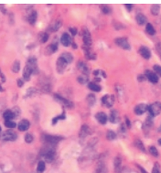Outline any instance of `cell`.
Returning a JSON list of instances; mask_svg holds the SVG:
<instances>
[{"label":"cell","mask_w":161,"mask_h":173,"mask_svg":"<svg viewBox=\"0 0 161 173\" xmlns=\"http://www.w3.org/2000/svg\"><path fill=\"white\" fill-rule=\"evenodd\" d=\"M101 103L106 107L110 108L115 103V97L113 95H105L101 99Z\"/></svg>","instance_id":"277c9868"},{"label":"cell","mask_w":161,"mask_h":173,"mask_svg":"<svg viewBox=\"0 0 161 173\" xmlns=\"http://www.w3.org/2000/svg\"><path fill=\"white\" fill-rule=\"evenodd\" d=\"M148 106H149L144 103L137 104L134 108V112L137 115H142L148 110Z\"/></svg>","instance_id":"7c38bea8"},{"label":"cell","mask_w":161,"mask_h":173,"mask_svg":"<svg viewBox=\"0 0 161 173\" xmlns=\"http://www.w3.org/2000/svg\"><path fill=\"white\" fill-rule=\"evenodd\" d=\"M37 19V12L36 11H32L29 17V23L32 25H34Z\"/></svg>","instance_id":"74e56055"},{"label":"cell","mask_w":161,"mask_h":173,"mask_svg":"<svg viewBox=\"0 0 161 173\" xmlns=\"http://www.w3.org/2000/svg\"><path fill=\"white\" fill-rule=\"evenodd\" d=\"M144 75L146 76V79L149 81V82H151L153 84H157L159 82V76L155 72L152 71V70H146V71H145Z\"/></svg>","instance_id":"52a82bcc"},{"label":"cell","mask_w":161,"mask_h":173,"mask_svg":"<svg viewBox=\"0 0 161 173\" xmlns=\"http://www.w3.org/2000/svg\"><path fill=\"white\" fill-rule=\"evenodd\" d=\"M125 6L126 7V8L128 10L129 12H130L133 8V5L132 4H126Z\"/></svg>","instance_id":"f5cc1de1"},{"label":"cell","mask_w":161,"mask_h":173,"mask_svg":"<svg viewBox=\"0 0 161 173\" xmlns=\"http://www.w3.org/2000/svg\"><path fill=\"white\" fill-rule=\"evenodd\" d=\"M30 127V122L28 120L23 119L18 124V129L21 131H25Z\"/></svg>","instance_id":"7402d4cb"},{"label":"cell","mask_w":161,"mask_h":173,"mask_svg":"<svg viewBox=\"0 0 161 173\" xmlns=\"http://www.w3.org/2000/svg\"><path fill=\"white\" fill-rule=\"evenodd\" d=\"M149 115L152 117L159 115L161 113V102H155L148 106V110Z\"/></svg>","instance_id":"7a4b0ae2"},{"label":"cell","mask_w":161,"mask_h":173,"mask_svg":"<svg viewBox=\"0 0 161 173\" xmlns=\"http://www.w3.org/2000/svg\"><path fill=\"white\" fill-rule=\"evenodd\" d=\"M1 130H2V128H1V127H0V132H1Z\"/></svg>","instance_id":"6125c7cd"},{"label":"cell","mask_w":161,"mask_h":173,"mask_svg":"<svg viewBox=\"0 0 161 173\" xmlns=\"http://www.w3.org/2000/svg\"><path fill=\"white\" fill-rule=\"evenodd\" d=\"M88 87L90 90L95 91V92H100L102 90L101 86L94 82L89 83L88 84Z\"/></svg>","instance_id":"484cf974"},{"label":"cell","mask_w":161,"mask_h":173,"mask_svg":"<svg viewBox=\"0 0 161 173\" xmlns=\"http://www.w3.org/2000/svg\"><path fill=\"white\" fill-rule=\"evenodd\" d=\"M15 117V113L12 110H7L3 113V118L6 120H11Z\"/></svg>","instance_id":"4316f807"},{"label":"cell","mask_w":161,"mask_h":173,"mask_svg":"<svg viewBox=\"0 0 161 173\" xmlns=\"http://www.w3.org/2000/svg\"><path fill=\"white\" fill-rule=\"evenodd\" d=\"M114 169L116 173H119L121 172V164H122V160L121 158L119 156H117V157L114 159Z\"/></svg>","instance_id":"cb8c5ba5"},{"label":"cell","mask_w":161,"mask_h":173,"mask_svg":"<svg viewBox=\"0 0 161 173\" xmlns=\"http://www.w3.org/2000/svg\"><path fill=\"white\" fill-rule=\"evenodd\" d=\"M135 145H136V147H137L139 149L141 150L143 152L145 151V148H144V145L143 144V143L142 142L141 140L137 139L135 140Z\"/></svg>","instance_id":"ab89813d"},{"label":"cell","mask_w":161,"mask_h":173,"mask_svg":"<svg viewBox=\"0 0 161 173\" xmlns=\"http://www.w3.org/2000/svg\"><path fill=\"white\" fill-rule=\"evenodd\" d=\"M57 50V45L56 44H52L46 48V52L48 55L53 54Z\"/></svg>","instance_id":"1f68e13d"},{"label":"cell","mask_w":161,"mask_h":173,"mask_svg":"<svg viewBox=\"0 0 161 173\" xmlns=\"http://www.w3.org/2000/svg\"><path fill=\"white\" fill-rule=\"evenodd\" d=\"M115 43L117 46L122 48L123 50H130L131 49V46L130 42H128L126 37H117L115 39Z\"/></svg>","instance_id":"3957f363"},{"label":"cell","mask_w":161,"mask_h":173,"mask_svg":"<svg viewBox=\"0 0 161 173\" xmlns=\"http://www.w3.org/2000/svg\"><path fill=\"white\" fill-rule=\"evenodd\" d=\"M160 9V7L159 5L154 4V5H152L151 9H150V11H151V13L152 15H157L159 14Z\"/></svg>","instance_id":"d6a6232c"},{"label":"cell","mask_w":161,"mask_h":173,"mask_svg":"<svg viewBox=\"0 0 161 173\" xmlns=\"http://www.w3.org/2000/svg\"><path fill=\"white\" fill-rule=\"evenodd\" d=\"M18 85L19 87H21V86L23 85V80H21V79H18Z\"/></svg>","instance_id":"11a10c76"},{"label":"cell","mask_w":161,"mask_h":173,"mask_svg":"<svg viewBox=\"0 0 161 173\" xmlns=\"http://www.w3.org/2000/svg\"><path fill=\"white\" fill-rule=\"evenodd\" d=\"M50 173H63V172H58V171H54V172H50Z\"/></svg>","instance_id":"680465c9"},{"label":"cell","mask_w":161,"mask_h":173,"mask_svg":"<svg viewBox=\"0 0 161 173\" xmlns=\"http://www.w3.org/2000/svg\"><path fill=\"white\" fill-rule=\"evenodd\" d=\"M32 73H33V71H32V70L29 66H28L27 65H26L25 67L24 68L23 72L24 79L26 80H29L30 79L31 75Z\"/></svg>","instance_id":"d4e9b609"},{"label":"cell","mask_w":161,"mask_h":173,"mask_svg":"<svg viewBox=\"0 0 161 173\" xmlns=\"http://www.w3.org/2000/svg\"><path fill=\"white\" fill-rule=\"evenodd\" d=\"M50 145L48 146L45 148L41 151V154L43 156L45 161L48 163H50L53 159H54L55 156V149L53 147H52Z\"/></svg>","instance_id":"6da1fadb"},{"label":"cell","mask_w":161,"mask_h":173,"mask_svg":"<svg viewBox=\"0 0 161 173\" xmlns=\"http://www.w3.org/2000/svg\"><path fill=\"white\" fill-rule=\"evenodd\" d=\"M87 102L89 106H94L96 102V97L94 94H89L87 97Z\"/></svg>","instance_id":"f1b7e54d"},{"label":"cell","mask_w":161,"mask_h":173,"mask_svg":"<svg viewBox=\"0 0 161 173\" xmlns=\"http://www.w3.org/2000/svg\"><path fill=\"white\" fill-rule=\"evenodd\" d=\"M61 42L64 46H68L72 44V38L69 34L64 33L61 37Z\"/></svg>","instance_id":"d6986e66"},{"label":"cell","mask_w":161,"mask_h":173,"mask_svg":"<svg viewBox=\"0 0 161 173\" xmlns=\"http://www.w3.org/2000/svg\"><path fill=\"white\" fill-rule=\"evenodd\" d=\"M61 25H62L61 21H56V22L53 23V25H52L51 30H52L53 32H56V31H57V30H58L59 29H60V28L61 26Z\"/></svg>","instance_id":"60d3db41"},{"label":"cell","mask_w":161,"mask_h":173,"mask_svg":"<svg viewBox=\"0 0 161 173\" xmlns=\"http://www.w3.org/2000/svg\"><path fill=\"white\" fill-rule=\"evenodd\" d=\"M146 31L147 33L150 36H154L155 34H156V30L155 29L153 26L150 23H148L146 24Z\"/></svg>","instance_id":"f546056e"},{"label":"cell","mask_w":161,"mask_h":173,"mask_svg":"<svg viewBox=\"0 0 161 173\" xmlns=\"http://www.w3.org/2000/svg\"><path fill=\"white\" fill-rule=\"evenodd\" d=\"M61 57H63L68 64L71 63L74 60L73 56L70 53H69V52H65V53H62V55L61 56Z\"/></svg>","instance_id":"4dcf8cb0"},{"label":"cell","mask_w":161,"mask_h":173,"mask_svg":"<svg viewBox=\"0 0 161 173\" xmlns=\"http://www.w3.org/2000/svg\"><path fill=\"white\" fill-rule=\"evenodd\" d=\"M78 82L80 84H87L88 81V75H81L79 76L77 79Z\"/></svg>","instance_id":"e575fe53"},{"label":"cell","mask_w":161,"mask_h":173,"mask_svg":"<svg viewBox=\"0 0 161 173\" xmlns=\"http://www.w3.org/2000/svg\"><path fill=\"white\" fill-rule=\"evenodd\" d=\"M26 65L29 66L32 70L33 73H35L38 71V68H37V60L35 58L29 59L27 61V63H26Z\"/></svg>","instance_id":"44dd1931"},{"label":"cell","mask_w":161,"mask_h":173,"mask_svg":"<svg viewBox=\"0 0 161 173\" xmlns=\"http://www.w3.org/2000/svg\"><path fill=\"white\" fill-rule=\"evenodd\" d=\"M135 19L137 23L139 25H144L147 22V18L146 17V15H144L143 14L141 13H139L137 14Z\"/></svg>","instance_id":"603a6c76"},{"label":"cell","mask_w":161,"mask_h":173,"mask_svg":"<svg viewBox=\"0 0 161 173\" xmlns=\"http://www.w3.org/2000/svg\"><path fill=\"white\" fill-rule=\"evenodd\" d=\"M109 120L111 123L117 124L120 120L119 113L116 110H113L110 111Z\"/></svg>","instance_id":"9a60e30c"},{"label":"cell","mask_w":161,"mask_h":173,"mask_svg":"<svg viewBox=\"0 0 161 173\" xmlns=\"http://www.w3.org/2000/svg\"><path fill=\"white\" fill-rule=\"evenodd\" d=\"M77 68L79 70V71L81 72L83 74L88 75L90 73V69L87 63H85L83 61H80L77 63Z\"/></svg>","instance_id":"ac0fdd59"},{"label":"cell","mask_w":161,"mask_h":173,"mask_svg":"<svg viewBox=\"0 0 161 173\" xmlns=\"http://www.w3.org/2000/svg\"><path fill=\"white\" fill-rule=\"evenodd\" d=\"M124 173H136V172H134V171H128L125 172Z\"/></svg>","instance_id":"6f0895ef"},{"label":"cell","mask_w":161,"mask_h":173,"mask_svg":"<svg viewBox=\"0 0 161 173\" xmlns=\"http://www.w3.org/2000/svg\"><path fill=\"white\" fill-rule=\"evenodd\" d=\"M54 97H55V99L56 100V101L60 102V104L63 105V106L69 108V109H72V108L74 107V103L70 101L69 100L65 98H64V97H61V95H58V94H55Z\"/></svg>","instance_id":"8992f818"},{"label":"cell","mask_w":161,"mask_h":173,"mask_svg":"<svg viewBox=\"0 0 161 173\" xmlns=\"http://www.w3.org/2000/svg\"><path fill=\"white\" fill-rule=\"evenodd\" d=\"M160 165L158 163H156L154 166L152 170V173H161V171H160Z\"/></svg>","instance_id":"c3c4849f"},{"label":"cell","mask_w":161,"mask_h":173,"mask_svg":"<svg viewBox=\"0 0 161 173\" xmlns=\"http://www.w3.org/2000/svg\"><path fill=\"white\" fill-rule=\"evenodd\" d=\"M5 126L8 128L12 129V128L15 127L16 124L12 120H6L5 122Z\"/></svg>","instance_id":"ee69618b"},{"label":"cell","mask_w":161,"mask_h":173,"mask_svg":"<svg viewBox=\"0 0 161 173\" xmlns=\"http://www.w3.org/2000/svg\"><path fill=\"white\" fill-rule=\"evenodd\" d=\"M17 138V134L13 131H7L2 134L1 139L3 141H14Z\"/></svg>","instance_id":"9c48e42d"},{"label":"cell","mask_w":161,"mask_h":173,"mask_svg":"<svg viewBox=\"0 0 161 173\" xmlns=\"http://www.w3.org/2000/svg\"><path fill=\"white\" fill-rule=\"evenodd\" d=\"M149 153H151V154L155 157H158L159 156V152H158V150L157 149V148L154 147V146H151L149 149Z\"/></svg>","instance_id":"b9f144b4"},{"label":"cell","mask_w":161,"mask_h":173,"mask_svg":"<svg viewBox=\"0 0 161 173\" xmlns=\"http://www.w3.org/2000/svg\"><path fill=\"white\" fill-rule=\"evenodd\" d=\"M83 41L84 46L90 47L92 44V36L88 29L84 28L83 30Z\"/></svg>","instance_id":"5b68a950"},{"label":"cell","mask_w":161,"mask_h":173,"mask_svg":"<svg viewBox=\"0 0 161 173\" xmlns=\"http://www.w3.org/2000/svg\"><path fill=\"white\" fill-rule=\"evenodd\" d=\"M106 136V138L108 140H110V141L114 140L117 138L116 133L111 130H108V131H107Z\"/></svg>","instance_id":"d590c367"},{"label":"cell","mask_w":161,"mask_h":173,"mask_svg":"<svg viewBox=\"0 0 161 173\" xmlns=\"http://www.w3.org/2000/svg\"><path fill=\"white\" fill-rule=\"evenodd\" d=\"M159 145H161V139L159 140Z\"/></svg>","instance_id":"91938a15"},{"label":"cell","mask_w":161,"mask_h":173,"mask_svg":"<svg viewBox=\"0 0 161 173\" xmlns=\"http://www.w3.org/2000/svg\"><path fill=\"white\" fill-rule=\"evenodd\" d=\"M137 80H138L139 82H144V81H145V80H146V76H145L144 75L140 74V75H138Z\"/></svg>","instance_id":"681fc988"},{"label":"cell","mask_w":161,"mask_h":173,"mask_svg":"<svg viewBox=\"0 0 161 173\" xmlns=\"http://www.w3.org/2000/svg\"><path fill=\"white\" fill-rule=\"evenodd\" d=\"M95 118L101 124H106L108 121V116L104 112H99L95 114Z\"/></svg>","instance_id":"e0dca14e"},{"label":"cell","mask_w":161,"mask_h":173,"mask_svg":"<svg viewBox=\"0 0 161 173\" xmlns=\"http://www.w3.org/2000/svg\"><path fill=\"white\" fill-rule=\"evenodd\" d=\"M13 166L10 162L0 164V173H10L12 170Z\"/></svg>","instance_id":"2e32d148"},{"label":"cell","mask_w":161,"mask_h":173,"mask_svg":"<svg viewBox=\"0 0 161 173\" xmlns=\"http://www.w3.org/2000/svg\"><path fill=\"white\" fill-rule=\"evenodd\" d=\"M48 37H49V36H48V34L46 33H42L41 34V37H40V40H41V42H46L48 39Z\"/></svg>","instance_id":"7dc6e473"},{"label":"cell","mask_w":161,"mask_h":173,"mask_svg":"<svg viewBox=\"0 0 161 173\" xmlns=\"http://www.w3.org/2000/svg\"><path fill=\"white\" fill-rule=\"evenodd\" d=\"M82 48L84 51V56L86 58L88 59V60H95L97 57L96 54L92 50L90 47L83 45L82 46Z\"/></svg>","instance_id":"30bf717a"},{"label":"cell","mask_w":161,"mask_h":173,"mask_svg":"<svg viewBox=\"0 0 161 173\" xmlns=\"http://www.w3.org/2000/svg\"><path fill=\"white\" fill-rule=\"evenodd\" d=\"M138 167H139V169L141 170V172H142V173H148V172H147L146 170H145L144 168H142V167L139 166V165Z\"/></svg>","instance_id":"9f6ffc18"},{"label":"cell","mask_w":161,"mask_h":173,"mask_svg":"<svg viewBox=\"0 0 161 173\" xmlns=\"http://www.w3.org/2000/svg\"><path fill=\"white\" fill-rule=\"evenodd\" d=\"M101 12H103V14H106V15H108L111 14L112 11L111 8L107 5H101Z\"/></svg>","instance_id":"836d02e7"},{"label":"cell","mask_w":161,"mask_h":173,"mask_svg":"<svg viewBox=\"0 0 161 173\" xmlns=\"http://www.w3.org/2000/svg\"><path fill=\"white\" fill-rule=\"evenodd\" d=\"M65 118H66L65 113H64V111H63L60 115H58V116L56 117L55 118H53V120H52V124H53V125H54V124H56L59 120H64V119H65Z\"/></svg>","instance_id":"f35d334b"},{"label":"cell","mask_w":161,"mask_h":173,"mask_svg":"<svg viewBox=\"0 0 161 173\" xmlns=\"http://www.w3.org/2000/svg\"><path fill=\"white\" fill-rule=\"evenodd\" d=\"M0 91H3V88H2L1 85H0Z\"/></svg>","instance_id":"94428289"},{"label":"cell","mask_w":161,"mask_h":173,"mask_svg":"<svg viewBox=\"0 0 161 173\" xmlns=\"http://www.w3.org/2000/svg\"><path fill=\"white\" fill-rule=\"evenodd\" d=\"M45 170V163L43 161H39L37 167V172L38 173H43Z\"/></svg>","instance_id":"8d00e7d4"},{"label":"cell","mask_w":161,"mask_h":173,"mask_svg":"<svg viewBox=\"0 0 161 173\" xmlns=\"http://www.w3.org/2000/svg\"><path fill=\"white\" fill-rule=\"evenodd\" d=\"M126 124L128 127H131V122H130V119H129V118L127 117H126Z\"/></svg>","instance_id":"db71d44e"},{"label":"cell","mask_w":161,"mask_h":173,"mask_svg":"<svg viewBox=\"0 0 161 173\" xmlns=\"http://www.w3.org/2000/svg\"><path fill=\"white\" fill-rule=\"evenodd\" d=\"M70 33L72 34V36H76L77 33V30L76 28H74V27H72V28H70Z\"/></svg>","instance_id":"816d5d0a"},{"label":"cell","mask_w":161,"mask_h":173,"mask_svg":"<svg viewBox=\"0 0 161 173\" xmlns=\"http://www.w3.org/2000/svg\"><path fill=\"white\" fill-rule=\"evenodd\" d=\"M139 52L140 55L145 59H149L152 56V52L149 48L146 46H142L139 48Z\"/></svg>","instance_id":"4fadbf2b"},{"label":"cell","mask_w":161,"mask_h":173,"mask_svg":"<svg viewBox=\"0 0 161 173\" xmlns=\"http://www.w3.org/2000/svg\"><path fill=\"white\" fill-rule=\"evenodd\" d=\"M68 64V63L63 57H60L59 58L56 63V69L58 73H63L67 67Z\"/></svg>","instance_id":"ba28073f"},{"label":"cell","mask_w":161,"mask_h":173,"mask_svg":"<svg viewBox=\"0 0 161 173\" xmlns=\"http://www.w3.org/2000/svg\"><path fill=\"white\" fill-rule=\"evenodd\" d=\"M156 50L159 54V56L161 58V42H159L156 45Z\"/></svg>","instance_id":"f907efd6"},{"label":"cell","mask_w":161,"mask_h":173,"mask_svg":"<svg viewBox=\"0 0 161 173\" xmlns=\"http://www.w3.org/2000/svg\"><path fill=\"white\" fill-rule=\"evenodd\" d=\"M91 133H92V131H91L89 126L86 125V124H84V125L81 126V128L80 129L79 138L80 139L84 140V138H87V137H88V135H90Z\"/></svg>","instance_id":"5bb4252c"},{"label":"cell","mask_w":161,"mask_h":173,"mask_svg":"<svg viewBox=\"0 0 161 173\" xmlns=\"http://www.w3.org/2000/svg\"><path fill=\"white\" fill-rule=\"evenodd\" d=\"M33 140H34V137L31 134H26L25 136V142L26 143H28V144H30L31 142H32V141H33Z\"/></svg>","instance_id":"bcb514c9"},{"label":"cell","mask_w":161,"mask_h":173,"mask_svg":"<svg viewBox=\"0 0 161 173\" xmlns=\"http://www.w3.org/2000/svg\"><path fill=\"white\" fill-rule=\"evenodd\" d=\"M152 118L153 117L152 116H150V115H149L146 121H145V122H144V129H146V130H149V129H150L152 127V126L153 125Z\"/></svg>","instance_id":"83f0119b"},{"label":"cell","mask_w":161,"mask_h":173,"mask_svg":"<svg viewBox=\"0 0 161 173\" xmlns=\"http://www.w3.org/2000/svg\"><path fill=\"white\" fill-rule=\"evenodd\" d=\"M20 70V63L18 61H15L12 66V71L14 73H18Z\"/></svg>","instance_id":"7bdbcfd3"},{"label":"cell","mask_w":161,"mask_h":173,"mask_svg":"<svg viewBox=\"0 0 161 173\" xmlns=\"http://www.w3.org/2000/svg\"><path fill=\"white\" fill-rule=\"evenodd\" d=\"M63 139L60 136H53V135H45L44 137L45 141L50 145H55Z\"/></svg>","instance_id":"8fae6325"},{"label":"cell","mask_w":161,"mask_h":173,"mask_svg":"<svg viewBox=\"0 0 161 173\" xmlns=\"http://www.w3.org/2000/svg\"><path fill=\"white\" fill-rule=\"evenodd\" d=\"M94 173H108V169L103 161H99L98 164Z\"/></svg>","instance_id":"ffe728a7"},{"label":"cell","mask_w":161,"mask_h":173,"mask_svg":"<svg viewBox=\"0 0 161 173\" xmlns=\"http://www.w3.org/2000/svg\"><path fill=\"white\" fill-rule=\"evenodd\" d=\"M153 69L155 73H156L158 76L161 77V66L159 65V64H155L153 66Z\"/></svg>","instance_id":"f6af8a7d"}]
</instances>
